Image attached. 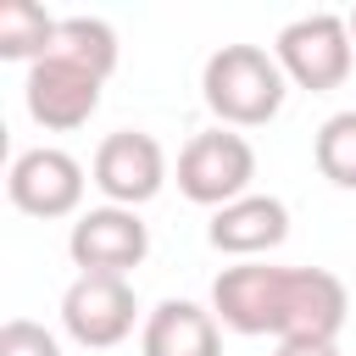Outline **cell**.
I'll list each match as a JSON object with an SVG mask.
<instances>
[{
    "instance_id": "obj_1",
    "label": "cell",
    "mask_w": 356,
    "mask_h": 356,
    "mask_svg": "<svg viewBox=\"0 0 356 356\" xmlns=\"http://www.w3.org/2000/svg\"><path fill=\"white\" fill-rule=\"evenodd\" d=\"M350 295L323 267H261L239 261L211 278V317L234 334L284 339H339Z\"/></svg>"
},
{
    "instance_id": "obj_2",
    "label": "cell",
    "mask_w": 356,
    "mask_h": 356,
    "mask_svg": "<svg viewBox=\"0 0 356 356\" xmlns=\"http://www.w3.org/2000/svg\"><path fill=\"white\" fill-rule=\"evenodd\" d=\"M284 89H289V78H284L278 56L261 44H222L206 56V72H200V95H206L211 117L228 128L273 122L284 106Z\"/></svg>"
},
{
    "instance_id": "obj_3",
    "label": "cell",
    "mask_w": 356,
    "mask_h": 356,
    "mask_svg": "<svg viewBox=\"0 0 356 356\" xmlns=\"http://www.w3.org/2000/svg\"><path fill=\"white\" fill-rule=\"evenodd\" d=\"M273 56L284 67V78L295 89H312V95H328L350 78L356 67V44H350V28L345 17L334 11H312V17H295L278 28L273 39Z\"/></svg>"
},
{
    "instance_id": "obj_4",
    "label": "cell",
    "mask_w": 356,
    "mask_h": 356,
    "mask_svg": "<svg viewBox=\"0 0 356 356\" xmlns=\"http://www.w3.org/2000/svg\"><path fill=\"white\" fill-rule=\"evenodd\" d=\"M250 178H256V150L245 134H228V128H206L195 134L184 150H178V189L184 200L195 206H234L250 195Z\"/></svg>"
},
{
    "instance_id": "obj_5",
    "label": "cell",
    "mask_w": 356,
    "mask_h": 356,
    "mask_svg": "<svg viewBox=\"0 0 356 356\" xmlns=\"http://www.w3.org/2000/svg\"><path fill=\"white\" fill-rule=\"evenodd\" d=\"M134 317H139V300H134V284L128 278H111V273H78L61 295V328L83 345V350H111L134 334Z\"/></svg>"
},
{
    "instance_id": "obj_6",
    "label": "cell",
    "mask_w": 356,
    "mask_h": 356,
    "mask_svg": "<svg viewBox=\"0 0 356 356\" xmlns=\"http://www.w3.org/2000/svg\"><path fill=\"white\" fill-rule=\"evenodd\" d=\"M89 184L106 195V206H145V200H156L161 195V184H167V156H161V145L150 139V134H139V128H117V134H106L100 139V150H95V161H89Z\"/></svg>"
},
{
    "instance_id": "obj_7",
    "label": "cell",
    "mask_w": 356,
    "mask_h": 356,
    "mask_svg": "<svg viewBox=\"0 0 356 356\" xmlns=\"http://www.w3.org/2000/svg\"><path fill=\"white\" fill-rule=\"evenodd\" d=\"M100 83H106V78H95L89 67H78V61H67V56H44V61H33L28 78H22V106H28V117H33L39 128L72 134V128H83V122L95 117Z\"/></svg>"
},
{
    "instance_id": "obj_8",
    "label": "cell",
    "mask_w": 356,
    "mask_h": 356,
    "mask_svg": "<svg viewBox=\"0 0 356 356\" xmlns=\"http://www.w3.org/2000/svg\"><path fill=\"white\" fill-rule=\"evenodd\" d=\"M67 256L78 261V273L128 278V273L150 256V228H145L139 211H128V206H95V211H83V217L72 222Z\"/></svg>"
},
{
    "instance_id": "obj_9",
    "label": "cell",
    "mask_w": 356,
    "mask_h": 356,
    "mask_svg": "<svg viewBox=\"0 0 356 356\" xmlns=\"http://www.w3.org/2000/svg\"><path fill=\"white\" fill-rule=\"evenodd\" d=\"M6 195L28 217H44V222L50 217H72L78 200H83V167H78V156H67L56 145H33V150H22L11 161Z\"/></svg>"
},
{
    "instance_id": "obj_10",
    "label": "cell",
    "mask_w": 356,
    "mask_h": 356,
    "mask_svg": "<svg viewBox=\"0 0 356 356\" xmlns=\"http://www.w3.org/2000/svg\"><path fill=\"white\" fill-rule=\"evenodd\" d=\"M206 239H211V250L239 256V261L267 256V250H278V245L289 239V206H284L278 195H245V200L211 211Z\"/></svg>"
},
{
    "instance_id": "obj_11",
    "label": "cell",
    "mask_w": 356,
    "mask_h": 356,
    "mask_svg": "<svg viewBox=\"0 0 356 356\" xmlns=\"http://www.w3.org/2000/svg\"><path fill=\"white\" fill-rule=\"evenodd\" d=\"M139 350L145 356H222V334H217V317L206 306H195V300H161L145 317Z\"/></svg>"
},
{
    "instance_id": "obj_12",
    "label": "cell",
    "mask_w": 356,
    "mask_h": 356,
    "mask_svg": "<svg viewBox=\"0 0 356 356\" xmlns=\"http://www.w3.org/2000/svg\"><path fill=\"white\" fill-rule=\"evenodd\" d=\"M56 28H61V17H50L44 6H33V0H6V6H0V56L33 67V61L50 56Z\"/></svg>"
},
{
    "instance_id": "obj_13",
    "label": "cell",
    "mask_w": 356,
    "mask_h": 356,
    "mask_svg": "<svg viewBox=\"0 0 356 356\" xmlns=\"http://www.w3.org/2000/svg\"><path fill=\"white\" fill-rule=\"evenodd\" d=\"M50 56H67V61L89 67L95 78H111V67H117V33L100 17H61Z\"/></svg>"
},
{
    "instance_id": "obj_14",
    "label": "cell",
    "mask_w": 356,
    "mask_h": 356,
    "mask_svg": "<svg viewBox=\"0 0 356 356\" xmlns=\"http://www.w3.org/2000/svg\"><path fill=\"white\" fill-rule=\"evenodd\" d=\"M312 156H317V172H323L334 189H356V111H334V117L317 128Z\"/></svg>"
},
{
    "instance_id": "obj_15",
    "label": "cell",
    "mask_w": 356,
    "mask_h": 356,
    "mask_svg": "<svg viewBox=\"0 0 356 356\" xmlns=\"http://www.w3.org/2000/svg\"><path fill=\"white\" fill-rule=\"evenodd\" d=\"M0 356H61L56 334L44 323H28V317H11L0 328Z\"/></svg>"
},
{
    "instance_id": "obj_16",
    "label": "cell",
    "mask_w": 356,
    "mask_h": 356,
    "mask_svg": "<svg viewBox=\"0 0 356 356\" xmlns=\"http://www.w3.org/2000/svg\"><path fill=\"white\" fill-rule=\"evenodd\" d=\"M278 356H339V345L334 339H284Z\"/></svg>"
},
{
    "instance_id": "obj_17",
    "label": "cell",
    "mask_w": 356,
    "mask_h": 356,
    "mask_svg": "<svg viewBox=\"0 0 356 356\" xmlns=\"http://www.w3.org/2000/svg\"><path fill=\"white\" fill-rule=\"evenodd\" d=\"M345 28H350V44H356V11H350V17H345Z\"/></svg>"
}]
</instances>
